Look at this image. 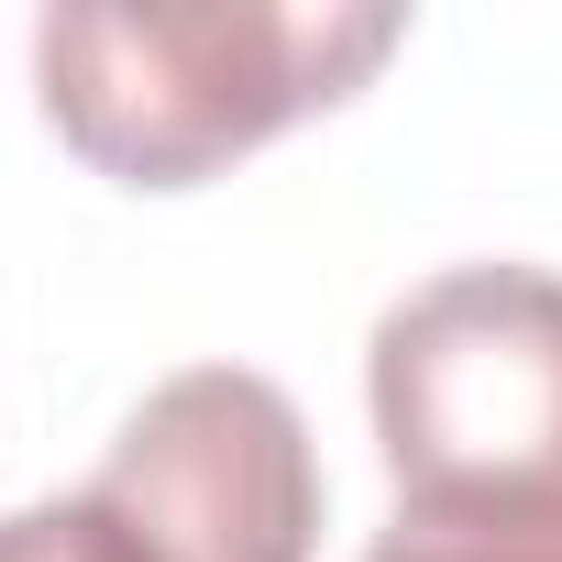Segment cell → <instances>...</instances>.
Listing matches in <instances>:
<instances>
[{
  "mask_svg": "<svg viewBox=\"0 0 562 562\" xmlns=\"http://www.w3.org/2000/svg\"><path fill=\"white\" fill-rule=\"evenodd\" d=\"M364 562H562V496H397Z\"/></svg>",
  "mask_w": 562,
  "mask_h": 562,
  "instance_id": "4",
  "label": "cell"
},
{
  "mask_svg": "<svg viewBox=\"0 0 562 562\" xmlns=\"http://www.w3.org/2000/svg\"><path fill=\"white\" fill-rule=\"evenodd\" d=\"M111 562H310L321 551V441L299 397L254 364H177L78 485Z\"/></svg>",
  "mask_w": 562,
  "mask_h": 562,
  "instance_id": "3",
  "label": "cell"
},
{
  "mask_svg": "<svg viewBox=\"0 0 562 562\" xmlns=\"http://www.w3.org/2000/svg\"><path fill=\"white\" fill-rule=\"evenodd\" d=\"M408 45V12L353 0H210V12H67L34 23V100L56 144L111 188H210L254 144L342 111L386 56Z\"/></svg>",
  "mask_w": 562,
  "mask_h": 562,
  "instance_id": "1",
  "label": "cell"
},
{
  "mask_svg": "<svg viewBox=\"0 0 562 562\" xmlns=\"http://www.w3.org/2000/svg\"><path fill=\"white\" fill-rule=\"evenodd\" d=\"M0 562H111V540L89 529L78 496H56V507H12L0 518Z\"/></svg>",
  "mask_w": 562,
  "mask_h": 562,
  "instance_id": "5",
  "label": "cell"
},
{
  "mask_svg": "<svg viewBox=\"0 0 562 562\" xmlns=\"http://www.w3.org/2000/svg\"><path fill=\"white\" fill-rule=\"evenodd\" d=\"M364 408L397 496H562V276H419L364 342Z\"/></svg>",
  "mask_w": 562,
  "mask_h": 562,
  "instance_id": "2",
  "label": "cell"
}]
</instances>
